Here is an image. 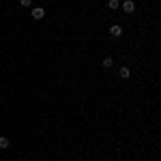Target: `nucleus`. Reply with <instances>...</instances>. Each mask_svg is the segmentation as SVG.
<instances>
[{
    "label": "nucleus",
    "instance_id": "obj_1",
    "mask_svg": "<svg viewBox=\"0 0 161 161\" xmlns=\"http://www.w3.org/2000/svg\"><path fill=\"white\" fill-rule=\"evenodd\" d=\"M32 17H35V19H43V17H45V9L35 7V9H32Z\"/></svg>",
    "mask_w": 161,
    "mask_h": 161
},
{
    "label": "nucleus",
    "instance_id": "obj_8",
    "mask_svg": "<svg viewBox=\"0 0 161 161\" xmlns=\"http://www.w3.org/2000/svg\"><path fill=\"white\" fill-rule=\"evenodd\" d=\"M19 4H22V7H30V4H32V0H19Z\"/></svg>",
    "mask_w": 161,
    "mask_h": 161
},
{
    "label": "nucleus",
    "instance_id": "obj_6",
    "mask_svg": "<svg viewBox=\"0 0 161 161\" xmlns=\"http://www.w3.org/2000/svg\"><path fill=\"white\" fill-rule=\"evenodd\" d=\"M101 64H103V67H105V69H110L112 64H114V60H112L110 56H108V58H103V62H101Z\"/></svg>",
    "mask_w": 161,
    "mask_h": 161
},
{
    "label": "nucleus",
    "instance_id": "obj_7",
    "mask_svg": "<svg viewBox=\"0 0 161 161\" xmlns=\"http://www.w3.org/2000/svg\"><path fill=\"white\" fill-rule=\"evenodd\" d=\"M108 7H110L112 11H116V9H118L120 4H118V0H110V2H108Z\"/></svg>",
    "mask_w": 161,
    "mask_h": 161
},
{
    "label": "nucleus",
    "instance_id": "obj_9",
    "mask_svg": "<svg viewBox=\"0 0 161 161\" xmlns=\"http://www.w3.org/2000/svg\"><path fill=\"white\" fill-rule=\"evenodd\" d=\"M22 161H26V159H22Z\"/></svg>",
    "mask_w": 161,
    "mask_h": 161
},
{
    "label": "nucleus",
    "instance_id": "obj_2",
    "mask_svg": "<svg viewBox=\"0 0 161 161\" xmlns=\"http://www.w3.org/2000/svg\"><path fill=\"white\" fill-rule=\"evenodd\" d=\"M123 11L125 13H133V11H136V4H133L131 0H125V2H123Z\"/></svg>",
    "mask_w": 161,
    "mask_h": 161
},
{
    "label": "nucleus",
    "instance_id": "obj_3",
    "mask_svg": "<svg viewBox=\"0 0 161 161\" xmlns=\"http://www.w3.org/2000/svg\"><path fill=\"white\" fill-rule=\"evenodd\" d=\"M118 75H120L123 80H129V77H131V71H129V67H120V69H118Z\"/></svg>",
    "mask_w": 161,
    "mask_h": 161
},
{
    "label": "nucleus",
    "instance_id": "obj_4",
    "mask_svg": "<svg viewBox=\"0 0 161 161\" xmlns=\"http://www.w3.org/2000/svg\"><path fill=\"white\" fill-rule=\"evenodd\" d=\"M110 35H112V37H120V35H123V28H120L118 24H114L110 28Z\"/></svg>",
    "mask_w": 161,
    "mask_h": 161
},
{
    "label": "nucleus",
    "instance_id": "obj_5",
    "mask_svg": "<svg viewBox=\"0 0 161 161\" xmlns=\"http://www.w3.org/2000/svg\"><path fill=\"white\" fill-rule=\"evenodd\" d=\"M9 146H11L9 137H0V148H9Z\"/></svg>",
    "mask_w": 161,
    "mask_h": 161
}]
</instances>
